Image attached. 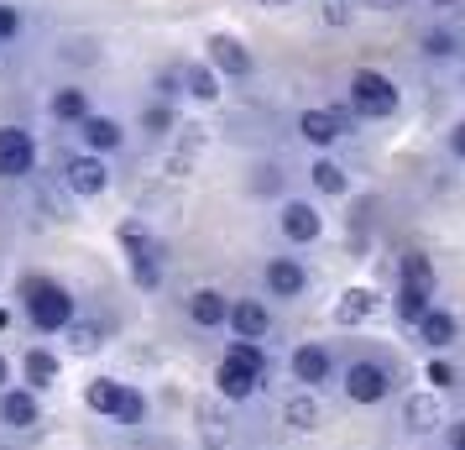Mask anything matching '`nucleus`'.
<instances>
[{"instance_id":"1","label":"nucleus","mask_w":465,"mask_h":450,"mask_svg":"<svg viewBox=\"0 0 465 450\" xmlns=\"http://www.w3.org/2000/svg\"><path fill=\"white\" fill-rule=\"evenodd\" d=\"M26 315L37 330H68L74 325V299H68L64 283H47V278H26Z\"/></svg>"},{"instance_id":"2","label":"nucleus","mask_w":465,"mask_h":450,"mask_svg":"<svg viewBox=\"0 0 465 450\" xmlns=\"http://www.w3.org/2000/svg\"><path fill=\"white\" fill-rule=\"evenodd\" d=\"M398 85L387 79V74H377V68H356L351 74V110L356 115H366V121H387L392 110H398Z\"/></svg>"},{"instance_id":"3","label":"nucleus","mask_w":465,"mask_h":450,"mask_svg":"<svg viewBox=\"0 0 465 450\" xmlns=\"http://www.w3.org/2000/svg\"><path fill=\"white\" fill-rule=\"evenodd\" d=\"M340 387H345V398H351V404L377 408V404H387V398H392V366L361 356V362L345 366V383H340Z\"/></svg>"},{"instance_id":"4","label":"nucleus","mask_w":465,"mask_h":450,"mask_svg":"<svg viewBox=\"0 0 465 450\" xmlns=\"http://www.w3.org/2000/svg\"><path fill=\"white\" fill-rule=\"evenodd\" d=\"M121 241H126V252H131V278L142 283V288H157L163 283V246L131 220V225H121Z\"/></svg>"},{"instance_id":"5","label":"nucleus","mask_w":465,"mask_h":450,"mask_svg":"<svg viewBox=\"0 0 465 450\" xmlns=\"http://www.w3.org/2000/svg\"><path fill=\"white\" fill-rule=\"evenodd\" d=\"M345 131H351V110H345V105H335V110H303V115H298V136H303V142H314V147H335Z\"/></svg>"},{"instance_id":"6","label":"nucleus","mask_w":465,"mask_h":450,"mask_svg":"<svg viewBox=\"0 0 465 450\" xmlns=\"http://www.w3.org/2000/svg\"><path fill=\"white\" fill-rule=\"evenodd\" d=\"M288 366H293V383H303L309 393H314L319 383H330V372H335V356H330V345L303 341V345H293Z\"/></svg>"},{"instance_id":"7","label":"nucleus","mask_w":465,"mask_h":450,"mask_svg":"<svg viewBox=\"0 0 465 450\" xmlns=\"http://www.w3.org/2000/svg\"><path fill=\"white\" fill-rule=\"evenodd\" d=\"M277 231L293 241V246H309V241H319L324 220H319V210L309 205V199H288V205H282V215H277Z\"/></svg>"},{"instance_id":"8","label":"nucleus","mask_w":465,"mask_h":450,"mask_svg":"<svg viewBox=\"0 0 465 450\" xmlns=\"http://www.w3.org/2000/svg\"><path fill=\"white\" fill-rule=\"evenodd\" d=\"M256 387H262V372H252V366H241V362H225L214 366V393L225 398V404H246Z\"/></svg>"},{"instance_id":"9","label":"nucleus","mask_w":465,"mask_h":450,"mask_svg":"<svg viewBox=\"0 0 465 450\" xmlns=\"http://www.w3.org/2000/svg\"><path fill=\"white\" fill-rule=\"evenodd\" d=\"M32 157H37V147H32V136L22 126H0V178L32 173Z\"/></svg>"},{"instance_id":"10","label":"nucleus","mask_w":465,"mask_h":450,"mask_svg":"<svg viewBox=\"0 0 465 450\" xmlns=\"http://www.w3.org/2000/svg\"><path fill=\"white\" fill-rule=\"evenodd\" d=\"M225 325L235 330V341H262V335L272 330V315H267V304L262 299H235Z\"/></svg>"},{"instance_id":"11","label":"nucleus","mask_w":465,"mask_h":450,"mask_svg":"<svg viewBox=\"0 0 465 450\" xmlns=\"http://www.w3.org/2000/svg\"><path fill=\"white\" fill-rule=\"evenodd\" d=\"M303 288H309L303 262H293V257H272L267 262V294H272V299H298Z\"/></svg>"},{"instance_id":"12","label":"nucleus","mask_w":465,"mask_h":450,"mask_svg":"<svg viewBox=\"0 0 465 450\" xmlns=\"http://www.w3.org/2000/svg\"><path fill=\"white\" fill-rule=\"evenodd\" d=\"M189 320L199 330H220V325L231 320V299L220 288H199V294H189Z\"/></svg>"},{"instance_id":"13","label":"nucleus","mask_w":465,"mask_h":450,"mask_svg":"<svg viewBox=\"0 0 465 450\" xmlns=\"http://www.w3.org/2000/svg\"><path fill=\"white\" fill-rule=\"evenodd\" d=\"M455 335H460L455 315L440 309V304H429V309H423V320H419V341L429 345V351H444V345H455Z\"/></svg>"},{"instance_id":"14","label":"nucleus","mask_w":465,"mask_h":450,"mask_svg":"<svg viewBox=\"0 0 465 450\" xmlns=\"http://www.w3.org/2000/svg\"><path fill=\"white\" fill-rule=\"evenodd\" d=\"M210 64L220 68V74H231V79H246V74H252V53L235 43V37L214 32V37H210Z\"/></svg>"},{"instance_id":"15","label":"nucleus","mask_w":465,"mask_h":450,"mask_svg":"<svg viewBox=\"0 0 465 450\" xmlns=\"http://www.w3.org/2000/svg\"><path fill=\"white\" fill-rule=\"evenodd\" d=\"M402 425L413 429V435H429V429H440V425H444L440 393H413V398L402 404Z\"/></svg>"},{"instance_id":"16","label":"nucleus","mask_w":465,"mask_h":450,"mask_svg":"<svg viewBox=\"0 0 465 450\" xmlns=\"http://www.w3.org/2000/svg\"><path fill=\"white\" fill-rule=\"evenodd\" d=\"M0 425H11V429L37 425V398H32V387H5V393H0Z\"/></svg>"},{"instance_id":"17","label":"nucleus","mask_w":465,"mask_h":450,"mask_svg":"<svg viewBox=\"0 0 465 450\" xmlns=\"http://www.w3.org/2000/svg\"><path fill=\"white\" fill-rule=\"evenodd\" d=\"M105 184H110V173H105V163H100V157H74V163H68V189H74V194L94 199Z\"/></svg>"},{"instance_id":"18","label":"nucleus","mask_w":465,"mask_h":450,"mask_svg":"<svg viewBox=\"0 0 465 450\" xmlns=\"http://www.w3.org/2000/svg\"><path fill=\"white\" fill-rule=\"evenodd\" d=\"M282 419H288V429H303V435H309V429H319L324 408H319V398L303 387V393H293V398L282 404Z\"/></svg>"},{"instance_id":"19","label":"nucleus","mask_w":465,"mask_h":450,"mask_svg":"<svg viewBox=\"0 0 465 450\" xmlns=\"http://www.w3.org/2000/svg\"><path fill=\"white\" fill-rule=\"evenodd\" d=\"M79 131H84V142L94 152H115L121 147V121H110V115H94V110H89L84 121H79Z\"/></svg>"},{"instance_id":"20","label":"nucleus","mask_w":465,"mask_h":450,"mask_svg":"<svg viewBox=\"0 0 465 450\" xmlns=\"http://www.w3.org/2000/svg\"><path fill=\"white\" fill-rule=\"evenodd\" d=\"M371 315H377V294H371V288H351V294L335 304L340 325H361V320H371Z\"/></svg>"},{"instance_id":"21","label":"nucleus","mask_w":465,"mask_h":450,"mask_svg":"<svg viewBox=\"0 0 465 450\" xmlns=\"http://www.w3.org/2000/svg\"><path fill=\"white\" fill-rule=\"evenodd\" d=\"M121 398H126V383H110V377H100V383H89L84 404L94 408V414H110L115 419V408H121Z\"/></svg>"},{"instance_id":"22","label":"nucleus","mask_w":465,"mask_h":450,"mask_svg":"<svg viewBox=\"0 0 465 450\" xmlns=\"http://www.w3.org/2000/svg\"><path fill=\"white\" fill-rule=\"evenodd\" d=\"M309 178H314L319 194H345V189H351V173L340 168L335 157H319L314 168H309Z\"/></svg>"},{"instance_id":"23","label":"nucleus","mask_w":465,"mask_h":450,"mask_svg":"<svg viewBox=\"0 0 465 450\" xmlns=\"http://www.w3.org/2000/svg\"><path fill=\"white\" fill-rule=\"evenodd\" d=\"M429 304H434V294H429V288H413V283H398V315H402L408 325H419Z\"/></svg>"},{"instance_id":"24","label":"nucleus","mask_w":465,"mask_h":450,"mask_svg":"<svg viewBox=\"0 0 465 450\" xmlns=\"http://www.w3.org/2000/svg\"><path fill=\"white\" fill-rule=\"evenodd\" d=\"M53 115H58V121H84L89 95L84 89H58V95H53Z\"/></svg>"},{"instance_id":"25","label":"nucleus","mask_w":465,"mask_h":450,"mask_svg":"<svg viewBox=\"0 0 465 450\" xmlns=\"http://www.w3.org/2000/svg\"><path fill=\"white\" fill-rule=\"evenodd\" d=\"M53 377H58V356H53V351H26V383L47 387Z\"/></svg>"},{"instance_id":"26","label":"nucleus","mask_w":465,"mask_h":450,"mask_svg":"<svg viewBox=\"0 0 465 450\" xmlns=\"http://www.w3.org/2000/svg\"><path fill=\"white\" fill-rule=\"evenodd\" d=\"M402 283H413V288H429V294H434V262L423 257V252H408V257H402Z\"/></svg>"},{"instance_id":"27","label":"nucleus","mask_w":465,"mask_h":450,"mask_svg":"<svg viewBox=\"0 0 465 450\" xmlns=\"http://www.w3.org/2000/svg\"><path fill=\"white\" fill-rule=\"evenodd\" d=\"M183 85H189L193 100H214V95H220V79H214V68H204V64L183 68Z\"/></svg>"},{"instance_id":"28","label":"nucleus","mask_w":465,"mask_h":450,"mask_svg":"<svg viewBox=\"0 0 465 450\" xmlns=\"http://www.w3.org/2000/svg\"><path fill=\"white\" fill-rule=\"evenodd\" d=\"M225 356H231V362H241V366H252V372H262V377H267V356H262V345H256V341H235L231 351H225Z\"/></svg>"},{"instance_id":"29","label":"nucleus","mask_w":465,"mask_h":450,"mask_svg":"<svg viewBox=\"0 0 465 450\" xmlns=\"http://www.w3.org/2000/svg\"><path fill=\"white\" fill-rule=\"evenodd\" d=\"M142 419H147V404H142L136 387H126V398H121V408H115V425H142Z\"/></svg>"},{"instance_id":"30","label":"nucleus","mask_w":465,"mask_h":450,"mask_svg":"<svg viewBox=\"0 0 465 450\" xmlns=\"http://www.w3.org/2000/svg\"><path fill=\"white\" fill-rule=\"evenodd\" d=\"M423 58H455V37L450 32H423Z\"/></svg>"},{"instance_id":"31","label":"nucleus","mask_w":465,"mask_h":450,"mask_svg":"<svg viewBox=\"0 0 465 450\" xmlns=\"http://www.w3.org/2000/svg\"><path fill=\"white\" fill-rule=\"evenodd\" d=\"M423 377H429V393H444V387H455V372H450V362H429V372H423Z\"/></svg>"},{"instance_id":"32","label":"nucleus","mask_w":465,"mask_h":450,"mask_svg":"<svg viewBox=\"0 0 465 450\" xmlns=\"http://www.w3.org/2000/svg\"><path fill=\"white\" fill-rule=\"evenodd\" d=\"M68 335H74V351H94L100 345V330L94 325H68Z\"/></svg>"},{"instance_id":"33","label":"nucleus","mask_w":465,"mask_h":450,"mask_svg":"<svg viewBox=\"0 0 465 450\" xmlns=\"http://www.w3.org/2000/svg\"><path fill=\"white\" fill-rule=\"evenodd\" d=\"M168 126H173V110L152 105V110H147V131H168Z\"/></svg>"},{"instance_id":"34","label":"nucleus","mask_w":465,"mask_h":450,"mask_svg":"<svg viewBox=\"0 0 465 450\" xmlns=\"http://www.w3.org/2000/svg\"><path fill=\"white\" fill-rule=\"evenodd\" d=\"M16 11H11V5H0V43H5V37H16Z\"/></svg>"},{"instance_id":"35","label":"nucleus","mask_w":465,"mask_h":450,"mask_svg":"<svg viewBox=\"0 0 465 450\" xmlns=\"http://www.w3.org/2000/svg\"><path fill=\"white\" fill-rule=\"evenodd\" d=\"M450 152H455V157H460V163H465V121H460V126H455V131H450Z\"/></svg>"},{"instance_id":"36","label":"nucleus","mask_w":465,"mask_h":450,"mask_svg":"<svg viewBox=\"0 0 465 450\" xmlns=\"http://www.w3.org/2000/svg\"><path fill=\"white\" fill-rule=\"evenodd\" d=\"M450 450H465V419L460 425H450Z\"/></svg>"},{"instance_id":"37","label":"nucleus","mask_w":465,"mask_h":450,"mask_svg":"<svg viewBox=\"0 0 465 450\" xmlns=\"http://www.w3.org/2000/svg\"><path fill=\"white\" fill-rule=\"evenodd\" d=\"M5 383H11V362L0 356V393H5Z\"/></svg>"},{"instance_id":"38","label":"nucleus","mask_w":465,"mask_h":450,"mask_svg":"<svg viewBox=\"0 0 465 450\" xmlns=\"http://www.w3.org/2000/svg\"><path fill=\"white\" fill-rule=\"evenodd\" d=\"M5 325H11V315H5V309H0V330H5Z\"/></svg>"},{"instance_id":"39","label":"nucleus","mask_w":465,"mask_h":450,"mask_svg":"<svg viewBox=\"0 0 465 450\" xmlns=\"http://www.w3.org/2000/svg\"><path fill=\"white\" fill-rule=\"evenodd\" d=\"M434 5H455V0H434Z\"/></svg>"}]
</instances>
